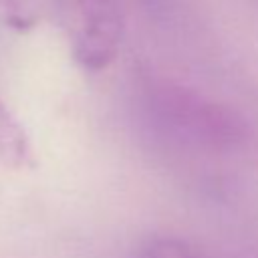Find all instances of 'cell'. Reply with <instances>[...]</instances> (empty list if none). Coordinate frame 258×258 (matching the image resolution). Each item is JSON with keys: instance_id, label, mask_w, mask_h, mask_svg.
<instances>
[{"instance_id": "cell-1", "label": "cell", "mask_w": 258, "mask_h": 258, "mask_svg": "<svg viewBox=\"0 0 258 258\" xmlns=\"http://www.w3.org/2000/svg\"><path fill=\"white\" fill-rule=\"evenodd\" d=\"M8 22L26 26L40 18L58 22L75 58L87 69H103L117 52L121 20L111 0H0Z\"/></svg>"}, {"instance_id": "cell-3", "label": "cell", "mask_w": 258, "mask_h": 258, "mask_svg": "<svg viewBox=\"0 0 258 258\" xmlns=\"http://www.w3.org/2000/svg\"><path fill=\"white\" fill-rule=\"evenodd\" d=\"M143 258H206V256L179 240L159 238L145 248Z\"/></svg>"}, {"instance_id": "cell-2", "label": "cell", "mask_w": 258, "mask_h": 258, "mask_svg": "<svg viewBox=\"0 0 258 258\" xmlns=\"http://www.w3.org/2000/svg\"><path fill=\"white\" fill-rule=\"evenodd\" d=\"M28 157L30 147L26 133L0 97V159L10 167H22L28 163Z\"/></svg>"}]
</instances>
